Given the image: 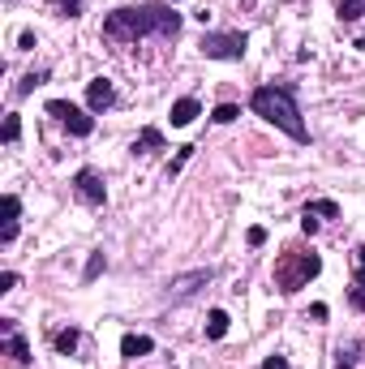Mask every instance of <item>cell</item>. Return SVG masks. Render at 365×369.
I'll return each instance as SVG.
<instances>
[{
  "mask_svg": "<svg viewBox=\"0 0 365 369\" xmlns=\"http://www.w3.org/2000/svg\"><path fill=\"white\" fill-rule=\"evenodd\" d=\"M198 47H202V56H211V61H241L245 47H249V35L245 30H206Z\"/></svg>",
  "mask_w": 365,
  "mask_h": 369,
  "instance_id": "cell-4",
  "label": "cell"
},
{
  "mask_svg": "<svg viewBox=\"0 0 365 369\" xmlns=\"http://www.w3.org/2000/svg\"><path fill=\"white\" fill-rule=\"evenodd\" d=\"M176 39L181 35V13L164 0H138V5H125V9H112L103 18V39L112 43H138V39Z\"/></svg>",
  "mask_w": 365,
  "mask_h": 369,
  "instance_id": "cell-1",
  "label": "cell"
},
{
  "mask_svg": "<svg viewBox=\"0 0 365 369\" xmlns=\"http://www.w3.org/2000/svg\"><path fill=\"white\" fill-rule=\"evenodd\" d=\"M52 344H56V352L73 356V352H78V344H82V331H78V327H69V331H56V335H52Z\"/></svg>",
  "mask_w": 365,
  "mask_h": 369,
  "instance_id": "cell-16",
  "label": "cell"
},
{
  "mask_svg": "<svg viewBox=\"0 0 365 369\" xmlns=\"http://www.w3.org/2000/svg\"><path fill=\"white\" fill-rule=\"evenodd\" d=\"M73 193L86 202V206H103L108 202V189H103V176L95 168H78L73 172Z\"/></svg>",
  "mask_w": 365,
  "mask_h": 369,
  "instance_id": "cell-6",
  "label": "cell"
},
{
  "mask_svg": "<svg viewBox=\"0 0 365 369\" xmlns=\"http://www.w3.org/2000/svg\"><path fill=\"white\" fill-rule=\"evenodd\" d=\"M305 215H314V219H340V202L314 198V202H305Z\"/></svg>",
  "mask_w": 365,
  "mask_h": 369,
  "instance_id": "cell-14",
  "label": "cell"
},
{
  "mask_svg": "<svg viewBox=\"0 0 365 369\" xmlns=\"http://www.w3.org/2000/svg\"><path fill=\"white\" fill-rule=\"evenodd\" d=\"M237 116H241V108H237V103H220V108H215V116H211V121H215V125H232Z\"/></svg>",
  "mask_w": 365,
  "mask_h": 369,
  "instance_id": "cell-22",
  "label": "cell"
},
{
  "mask_svg": "<svg viewBox=\"0 0 365 369\" xmlns=\"http://www.w3.org/2000/svg\"><path fill=\"white\" fill-rule=\"evenodd\" d=\"M18 288V271H5V275H0V292H13Z\"/></svg>",
  "mask_w": 365,
  "mask_h": 369,
  "instance_id": "cell-29",
  "label": "cell"
},
{
  "mask_svg": "<svg viewBox=\"0 0 365 369\" xmlns=\"http://www.w3.org/2000/svg\"><path fill=\"white\" fill-rule=\"evenodd\" d=\"M150 352H155V339H150V335H133V331H129V335L121 339V356H125V361H138V356H150Z\"/></svg>",
  "mask_w": 365,
  "mask_h": 369,
  "instance_id": "cell-12",
  "label": "cell"
},
{
  "mask_svg": "<svg viewBox=\"0 0 365 369\" xmlns=\"http://www.w3.org/2000/svg\"><path fill=\"white\" fill-rule=\"evenodd\" d=\"M357 47H365V35H361V39H357Z\"/></svg>",
  "mask_w": 365,
  "mask_h": 369,
  "instance_id": "cell-33",
  "label": "cell"
},
{
  "mask_svg": "<svg viewBox=\"0 0 365 369\" xmlns=\"http://www.w3.org/2000/svg\"><path fill=\"white\" fill-rule=\"evenodd\" d=\"M47 5L56 9L61 18H78V13H82V0H47Z\"/></svg>",
  "mask_w": 365,
  "mask_h": 369,
  "instance_id": "cell-21",
  "label": "cell"
},
{
  "mask_svg": "<svg viewBox=\"0 0 365 369\" xmlns=\"http://www.w3.org/2000/svg\"><path fill=\"white\" fill-rule=\"evenodd\" d=\"M103 267H108V258H103V253H90V262H86V275H82V279H86V284H95V279L103 275Z\"/></svg>",
  "mask_w": 365,
  "mask_h": 369,
  "instance_id": "cell-18",
  "label": "cell"
},
{
  "mask_svg": "<svg viewBox=\"0 0 365 369\" xmlns=\"http://www.w3.org/2000/svg\"><path fill=\"white\" fill-rule=\"evenodd\" d=\"M348 305H352L357 313H365V288H361V284H357V288L348 292Z\"/></svg>",
  "mask_w": 365,
  "mask_h": 369,
  "instance_id": "cell-26",
  "label": "cell"
},
{
  "mask_svg": "<svg viewBox=\"0 0 365 369\" xmlns=\"http://www.w3.org/2000/svg\"><path fill=\"white\" fill-rule=\"evenodd\" d=\"M108 108H116V86H112L108 78H90V82H86V112L103 116Z\"/></svg>",
  "mask_w": 365,
  "mask_h": 369,
  "instance_id": "cell-7",
  "label": "cell"
},
{
  "mask_svg": "<svg viewBox=\"0 0 365 369\" xmlns=\"http://www.w3.org/2000/svg\"><path fill=\"white\" fill-rule=\"evenodd\" d=\"M365 18V0H340V22H357Z\"/></svg>",
  "mask_w": 365,
  "mask_h": 369,
  "instance_id": "cell-17",
  "label": "cell"
},
{
  "mask_svg": "<svg viewBox=\"0 0 365 369\" xmlns=\"http://www.w3.org/2000/svg\"><path fill=\"white\" fill-rule=\"evenodd\" d=\"M198 116H202V108H198V99H189V95H185V99H176V103H172V112H168L172 129H185V125H193Z\"/></svg>",
  "mask_w": 365,
  "mask_h": 369,
  "instance_id": "cell-11",
  "label": "cell"
},
{
  "mask_svg": "<svg viewBox=\"0 0 365 369\" xmlns=\"http://www.w3.org/2000/svg\"><path fill=\"white\" fill-rule=\"evenodd\" d=\"M211 279H215V271H211V267H206V271H193V275H181V279H172V284H168V296H172V301H185V296H193L202 284H211Z\"/></svg>",
  "mask_w": 365,
  "mask_h": 369,
  "instance_id": "cell-9",
  "label": "cell"
},
{
  "mask_svg": "<svg viewBox=\"0 0 365 369\" xmlns=\"http://www.w3.org/2000/svg\"><path fill=\"white\" fill-rule=\"evenodd\" d=\"M263 369H288V356H284V352H271V356L263 361Z\"/></svg>",
  "mask_w": 365,
  "mask_h": 369,
  "instance_id": "cell-27",
  "label": "cell"
},
{
  "mask_svg": "<svg viewBox=\"0 0 365 369\" xmlns=\"http://www.w3.org/2000/svg\"><path fill=\"white\" fill-rule=\"evenodd\" d=\"M43 82H47V69H35V73H26V78L18 82V95H30V90L43 86Z\"/></svg>",
  "mask_w": 365,
  "mask_h": 369,
  "instance_id": "cell-20",
  "label": "cell"
},
{
  "mask_svg": "<svg viewBox=\"0 0 365 369\" xmlns=\"http://www.w3.org/2000/svg\"><path fill=\"white\" fill-rule=\"evenodd\" d=\"M245 241H249L253 249H263V245H267V228H258V224H253V228L245 232Z\"/></svg>",
  "mask_w": 365,
  "mask_h": 369,
  "instance_id": "cell-25",
  "label": "cell"
},
{
  "mask_svg": "<svg viewBox=\"0 0 365 369\" xmlns=\"http://www.w3.org/2000/svg\"><path fill=\"white\" fill-rule=\"evenodd\" d=\"M327 313H331L327 305H309V318H314V322H327Z\"/></svg>",
  "mask_w": 365,
  "mask_h": 369,
  "instance_id": "cell-31",
  "label": "cell"
},
{
  "mask_svg": "<svg viewBox=\"0 0 365 369\" xmlns=\"http://www.w3.org/2000/svg\"><path fill=\"white\" fill-rule=\"evenodd\" d=\"M193 150H198V146H181V150H176V159L168 164V181H172V176H176V172H181L189 159H193Z\"/></svg>",
  "mask_w": 365,
  "mask_h": 369,
  "instance_id": "cell-23",
  "label": "cell"
},
{
  "mask_svg": "<svg viewBox=\"0 0 365 369\" xmlns=\"http://www.w3.org/2000/svg\"><path fill=\"white\" fill-rule=\"evenodd\" d=\"M301 232H305V236H314V232H318V219H314V215H305V210H301Z\"/></svg>",
  "mask_w": 365,
  "mask_h": 369,
  "instance_id": "cell-28",
  "label": "cell"
},
{
  "mask_svg": "<svg viewBox=\"0 0 365 369\" xmlns=\"http://www.w3.org/2000/svg\"><path fill=\"white\" fill-rule=\"evenodd\" d=\"M335 369H352V352H344V348H340V361H335Z\"/></svg>",
  "mask_w": 365,
  "mask_h": 369,
  "instance_id": "cell-32",
  "label": "cell"
},
{
  "mask_svg": "<svg viewBox=\"0 0 365 369\" xmlns=\"http://www.w3.org/2000/svg\"><path fill=\"white\" fill-rule=\"evenodd\" d=\"M0 138H5L9 146L22 138V116H18V112H9V116H5V133H0Z\"/></svg>",
  "mask_w": 365,
  "mask_h": 369,
  "instance_id": "cell-19",
  "label": "cell"
},
{
  "mask_svg": "<svg viewBox=\"0 0 365 369\" xmlns=\"http://www.w3.org/2000/svg\"><path fill=\"white\" fill-rule=\"evenodd\" d=\"M47 116H56L73 138H90L95 133V112H82L78 103H69V99H52L47 103Z\"/></svg>",
  "mask_w": 365,
  "mask_h": 369,
  "instance_id": "cell-5",
  "label": "cell"
},
{
  "mask_svg": "<svg viewBox=\"0 0 365 369\" xmlns=\"http://www.w3.org/2000/svg\"><path fill=\"white\" fill-rule=\"evenodd\" d=\"M150 150H164V133L155 129V125H146V129L133 138V155H150Z\"/></svg>",
  "mask_w": 365,
  "mask_h": 369,
  "instance_id": "cell-13",
  "label": "cell"
},
{
  "mask_svg": "<svg viewBox=\"0 0 365 369\" xmlns=\"http://www.w3.org/2000/svg\"><path fill=\"white\" fill-rule=\"evenodd\" d=\"M249 108L263 116L267 125H275L280 133H288L292 142H309V129H305V121H301V108H297L292 86H275V82L258 86V90L249 95Z\"/></svg>",
  "mask_w": 365,
  "mask_h": 369,
  "instance_id": "cell-2",
  "label": "cell"
},
{
  "mask_svg": "<svg viewBox=\"0 0 365 369\" xmlns=\"http://www.w3.org/2000/svg\"><path fill=\"white\" fill-rule=\"evenodd\" d=\"M228 322L232 318H228L224 309H211V313H206V339H224L228 335Z\"/></svg>",
  "mask_w": 365,
  "mask_h": 369,
  "instance_id": "cell-15",
  "label": "cell"
},
{
  "mask_svg": "<svg viewBox=\"0 0 365 369\" xmlns=\"http://www.w3.org/2000/svg\"><path fill=\"white\" fill-rule=\"evenodd\" d=\"M352 279L365 288V245H357V253H352Z\"/></svg>",
  "mask_w": 365,
  "mask_h": 369,
  "instance_id": "cell-24",
  "label": "cell"
},
{
  "mask_svg": "<svg viewBox=\"0 0 365 369\" xmlns=\"http://www.w3.org/2000/svg\"><path fill=\"white\" fill-rule=\"evenodd\" d=\"M318 271H323V258H318L314 249L288 245V249L280 253V262H275V288H280L284 296H292V292H301L309 279H318Z\"/></svg>",
  "mask_w": 365,
  "mask_h": 369,
  "instance_id": "cell-3",
  "label": "cell"
},
{
  "mask_svg": "<svg viewBox=\"0 0 365 369\" xmlns=\"http://www.w3.org/2000/svg\"><path fill=\"white\" fill-rule=\"evenodd\" d=\"M0 210H5V228H0V245H13V241H18V215H22V198H18V193H5Z\"/></svg>",
  "mask_w": 365,
  "mask_h": 369,
  "instance_id": "cell-10",
  "label": "cell"
},
{
  "mask_svg": "<svg viewBox=\"0 0 365 369\" xmlns=\"http://www.w3.org/2000/svg\"><path fill=\"white\" fill-rule=\"evenodd\" d=\"M18 47H22V52H35V30H22V35H18Z\"/></svg>",
  "mask_w": 365,
  "mask_h": 369,
  "instance_id": "cell-30",
  "label": "cell"
},
{
  "mask_svg": "<svg viewBox=\"0 0 365 369\" xmlns=\"http://www.w3.org/2000/svg\"><path fill=\"white\" fill-rule=\"evenodd\" d=\"M0 335H5V356L13 365H30V344H26V335L18 331L13 318H0Z\"/></svg>",
  "mask_w": 365,
  "mask_h": 369,
  "instance_id": "cell-8",
  "label": "cell"
}]
</instances>
